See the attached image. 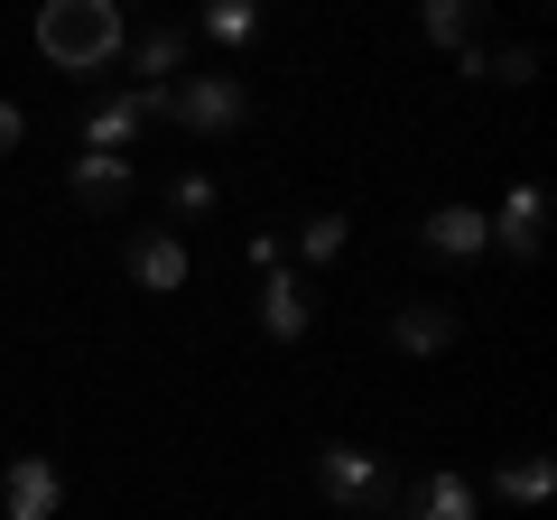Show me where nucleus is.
<instances>
[{"label":"nucleus","instance_id":"1","mask_svg":"<svg viewBox=\"0 0 557 520\" xmlns=\"http://www.w3.org/2000/svg\"><path fill=\"white\" fill-rule=\"evenodd\" d=\"M131 28H121V0H38V57L57 75H102L121 65Z\"/></svg>","mask_w":557,"mask_h":520},{"label":"nucleus","instance_id":"2","mask_svg":"<svg viewBox=\"0 0 557 520\" xmlns=\"http://www.w3.org/2000/svg\"><path fill=\"white\" fill-rule=\"evenodd\" d=\"M139 102H149V121H177V131H196V140H214V131H242V121H251V84H242V75L139 84Z\"/></svg>","mask_w":557,"mask_h":520},{"label":"nucleus","instance_id":"3","mask_svg":"<svg viewBox=\"0 0 557 520\" xmlns=\"http://www.w3.org/2000/svg\"><path fill=\"white\" fill-rule=\"evenodd\" d=\"M317 493L335 502V511H362V520H399V493H409V483H399L391 465H372L362 446H317Z\"/></svg>","mask_w":557,"mask_h":520},{"label":"nucleus","instance_id":"4","mask_svg":"<svg viewBox=\"0 0 557 520\" xmlns=\"http://www.w3.org/2000/svg\"><path fill=\"white\" fill-rule=\"evenodd\" d=\"M121 270H131L149 298H177L196 260H186V233H177V223H139V233L121 242Z\"/></svg>","mask_w":557,"mask_h":520},{"label":"nucleus","instance_id":"5","mask_svg":"<svg viewBox=\"0 0 557 520\" xmlns=\"http://www.w3.org/2000/svg\"><path fill=\"white\" fill-rule=\"evenodd\" d=\"M57 511H65L57 456H10V474H0V520H57Z\"/></svg>","mask_w":557,"mask_h":520},{"label":"nucleus","instance_id":"6","mask_svg":"<svg viewBox=\"0 0 557 520\" xmlns=\"http://www.w3.org/2000/svg\"><path fill=\"white\" fill-rule=\"evenodd\" d=\"M418 242H428V251L437 260H483L493 251V214H483V205H428V223H418Z\"/></svg>","mask_w":557,"mask_h":520},{"label":"nucleus","instance_id":"7","mask_svg":"<svg viewBox=\"0 0 557 520\" xmlns=\"http://www.w3.org/2000/svg\"><path fill=\"white\" fill-rule=\"evenodd\" d=\"M131 186H139L131 159H102V149H84L75 177H65V196H75L84 214H131Z\"/></svg>","mask_w":557,"mask_h":520},{"label":"nucleus","instance_id":"8","mask_svg":"<svg viewBox=\"0 0 557 520\" xmlns=\"http://www.w3.org/2000/svg\"><path fill=\"white\" fill-rule=\"evenodd\" d=\"M307 325H317V288H307L298 270H270V280H260V335H270V344H298Z\"/></svg>","mask_w":557,"mask_h":520},{"label":"nucleus","instance_id":"9","mask_svg":"<svg viewBox=\"0 0 557 520\" xmlns=\"http://www.w3.org/2000/svg\"><path fill=\"white\" fill-rule=\"evenodd\" d=\"M139 131H149V102H139V94H112V102L84 112V149H102V159H131Z\"/></svg>","mask_w":557,"mask_h":520},{"label":"nucleus","instance_id":"10","mask_svg":"<svg viewBox=\"0 0 557 520\" xmlns=\"http://www.w3.org/2000/svg\"><path fill=\"white\" fill-rule=\"evenodd\" d=\"M391 344H399V354H418V362H428V354H446V344H456V307L409 298V307L391 317Z\"/></svg>","mask_w":557,"mask_h":520},{"label":"nucleus","instance_id":"11","mask_svg":"<svg viewBox=\"0 0 557 520\" xmlns=\"http://www.w3.org/2000/svg\"><path fill=\"white\" fill-rule=\"evenodd\" d=\"M399 520H474V483L437 465L428 483H409V493H399Z\"/></svg>","mask_w":557,"mask_h":520},{"label":"nucleus","instance_id":"12","mask_svg":"<svg viewBox=\"0 0 557 520\" xmlns=\"http://www.w3.org/2000/svg\"><path fill=\"white\" fill-rule=\"evenodd\" d=\"M539 223H548V196H539V186H511L502 214H493V242H502L511 260H539Z\"/></svg>","mask_w":557,"mask_h":520},{"label":"nucleus","instance_id":"13","mask_svg":"<svg viewBox=\"0 0 557 520\" xmlns=\"http://www.w3.org/2000/svg\"><path fill=\"white\" fill-rule=\"evenodd\" d=\"M493 493H502V502H520V511H539V502L557 493V465L539 456V446H520V456H502V465H493Z\"/></svg>","mask_w":557,"mask_h":520},{"label":"nucleus","instance_id":"14","mask_svg":"<svg viewBox=\"0 0 557 520\" xmlns=\"http://www.w3.org/2000/svg\"><path fill=\"white\" fill-rule=\"evenodd\" d=\"M474 28H483V0H418V38L437 47V57L474 47Z\"/></svg>","mask_w":557,"mask_h":520},{"label":"nucleus","instance_id":"15","mask_svg":"<svg viewBox=\"0 0 557 520\" xmlns=\"http://www.w3.org/2000/svg\"><path fill=\"white\" fill-rule=\"evenodd\" d=\"M186 57H196V28H177V20H168V28H149V38L131 47L139 84H177V75H186Z\"/></svg>","mask_w":557,"mask_h":520},{"label":"nucleus","instance_id":"16","mask_svg":"<svg viewBox=\"0 0 557 520\" xmlns=\"http://www.w3.org/2000/svg\"><path fill=\"white\" fill-rule=\"evenodd\" d=\"M196 28H205L214 47H233V57H242V47L260 38V0H205V10H196Z\"/></svg>","mask_w":557,"mask_h":520},{"label":"nucleus","instance_id":"17","mask_svg":"<svg viewBox=\"0 0 557 520\" xmlns=\"http://www.w3.org/2000/svg\"><path fill=\"white\" fill-rule=\"evenodd\" d=\"M298 251L307 260H344V214H307L298 223Z\"/></svg>","mask_w":557,"mask_h":520},{"label":"nucleus","instance_id":"18","mask_svg":"<svg viewBox=\"0 0 557 520\" xmlns=\"http://www.w3.org/2000/svg\"><path fill=\"white\" fill-rule=\"evenodd\" d=\"M168 214H214V177H205V168H186V177L168 186Z\"/></svg>","mask_w":557,"mask_h":520},{"label":"nucleus","instance_id":"19","mask_svg":"<svg viewBox=\"0 0 557 520\" xmlns=\"http://www.w3.org/2000/svg\"><path fill=\"white\" fill-rule=\"evenodd\" d=\"M493 75L502 84H530L539 75V47H502V57H483V84H493Z\"/></svg>","mask_w":557,"mask_h":520},{"label":"nucleus","instance_id":"20","mask_svg":"<svg viewBox=\"0 0 557 520\" xmlns=\"http://www.w3.org/2000/svg\"><path fill=\"white\" fill-rule=\"evenodd\" d=\"M28 140V112H20V102H10V94H0V159H10V149H20Z\"/></svg>","mask_w":557,"mask_h":520}]
</instances>
